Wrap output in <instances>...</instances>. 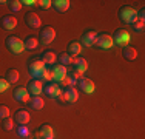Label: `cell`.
<instances>
[{"label":"cell","instance_id":"1","mask_svg":"<svg viewBox=\"0 0 145 139\" xmlns=\"http://www.w3.org/2000/svg\"><path fill=\"white\" fill-rule=\"evenodd\" d=\"M117 16H119V20L123 23V25H133L134 22L137 20L136 17V9L130 5H123L119 8L117 11Z\"/></svg>","mask_w":145,"mask_h":139},{"label":"cell","instance_id":"2","mask_svg":"<svg viewBox=\"0 0 145 139\" xmlns=\"http://www.w3.org/2000/svg\"><path fill=\"white\" fill-rule=\"evenodd\" d=\"M5 45H6V50L12 54H20L23 53L25 50V45H23V40L19 39L17 36H8L5 40Z\"/></svg>","mask_w":145,"mask_h":139},{"label":"cell","instance_id":"3","mask_svg":"<svg viewBox=\"0 0 145 139\" xmlns=\"http://www.w3.org/2000/svg\"><path fill=\"white\" fill-rule=\"evenodd\" d=\"M48 71H50V79L53 82H57V83H60L62 81H63V77L68 74V71H67V67H63V65H60V64H56V65H51L50 68H48Z\"/></svg>","mask_w":145,"mask_h":139},{"label":"cell","instance_id":"4","mask_svg":"<svg viewBox=\"0 0 145 139\" xmlns=\"http://www.w3.org/2000/svg\"><path fill=\"white\" fill-rule=\"evenodd\" d=\"M57 99L62 100V102H67V104H74L79 99V91L76 87H68V88L62 90Z\"/></svg>","mask_w":145,"mask_h":139},{"label":"cell","instance_id":"5","mask_svg":"<svg viewBox=\"0 0 145 139\" xmlns=\"http://www.w3.org/2000/svg\"><path fill=\"white\" fill-rule=\"evenodd\" d=\"M45 68H46V65H45L39 57H33V59L28 62V73L31 74V77H33V79H37V77H39L40 73H42Z\"/></svg>","mask_w":145,"mask_h":139},{"label":"cell","instance_id":"6","mask_svg":"<svg viewBox=\"0 0 145 139\" xmlns=\"http://www.w3.org/2000/svg\"><path fill=\"white\" fill-rule=\"evenodd\" d=\"M72 68H74V71H72L74 79H82L84 73L88 70L87 59H84V57H74V60H72Z\"/></svg>","mask_w":145,"mask_h":139},{"label":"cell","instance_id":"7","mask_svg":"<svg viewBox=\"0 0 145 139\" xmlns=\"http://www.w3.org/2000/svg\"><path fill=\"white\" fill-rule=\"evenodd\" d=\"M39 43H43V45H48V43H51L54 39H56V30H54L53 26H43V28H40V31H39Z\"/></svg>","mask_w":145,"mask_h":139},{"label":"cell","instance_id":"8","mask_svg":"<svg viewBox=\"0 0 145 139\" xmlns=\"http://www.w3.org/2000/svg\"><path fill=\"white\" fill-rule=\"evenodd\" d=\"M94 45L97 48H101V50H110V48H113L114 42H113V37L108 33H97Z\"/></svg>","mask_w":145,"mask_h":139},{"label":"cell","instance_id":"9","mask_svg":"<svg viewBox=\"0 0 145 139\" xmlns=\"http://www.w3.org/2000/svg\"><path fill=\"white\" fill-rule=\"evenodd\" d=\"M131 37H130V33L127 30H123V28H119V30L114 31V34H113V42H114L116 45H120V47H127V45L130 43Z\"/></svg>","mask_w":145,"mask_h":139},{"label":"cell","instance_id":"10","mask_svg":"<svg viewBox=\"0 0 145 139\" xmlns=\"http://www.w3.org/2000/svg\"><path fill=\"white\" fill-rule=\"evenodd\" d=\"M23 20H25V25L31 28V30H37V28H40L42 25V20H40V17L37 16L34 11H29L25 14V17H23Z\"/></svg>","mask_w":145,"mask_h":139},{"label":"cell","instance_id":"11","mask_svg":"<svg viewBox=\"0 0 145 139\" xmlns=\"http://www.w3.org/2000/svg\"><path fill=\"white\" fill-rule=\"evenodd\" d=\"M96 37H97V31L94 30H85L80 36V42L79 43L84 45V47H93L96 42Z\"/></svg>","mask_w":145,"mask_h":139},{"label":"cell","instance_id":"12","mask_svg":"<svg viewBox=\"0 0 145 139\" xmlns=\"http://www.w3.org/2000/svg\"><path fill=\"white\" fill-rule=\"evenodd\" d=\"M62 88L57 82H46L43 85V93L46 94L48 97H53V99H57L59 94H60Z\"/></svg>","mask_w":145,"mask_h":139},{"label":"cell","instance_id":"13","mask_svg":"<svg viewBox=\"0 0 145 139\" xmlns=\"http://www.w3.org/2000/svg\"><path fill=\"white\" fill-rule=\"evenodd\" d=\"M12 97L17 100L19 104H25L29 100V93L26 90V87H17V88L12 90Z\"/></svg>","mask_w":145,"mask_h":139},{"label":"cell","instance_id":"14","mask_svg":"<svg viewBox=\"0 0 145 139\" xmlns=\"http://www.w3.org/2000/svg\"><path fill=\"white\" fill-rule=\"evenodd\" d=\"M17 26V19L12 14H6V16H2L0 17V28L6 31H11Z\"/></svg>","mask_w":145,"mask_h":139},{"label":"cell","instance_id":"15","mask_svg":"<svg viewBox=\"0 0 145 139\" xmlns=\"http://www.w3.org/2000/svg\"><path fill=\"white\" fill-rule=\"evenodd\" d=\"M26 90H28L29 96H39L40 93L43 91V83L39 81V79H31V81L26 83Z\"/></svg>","mask_w":145,"mask_h":139},{"label":"cell","instance_id":"16","mask_svg":"<svg viewBox=\"0 0 145 139\" xmlns=\"http://www.w3.org/2000/svg\"><path fill=\"white\" fill-rule=\"evenodd\" d=\"M31 121V116H29V111L25 110V108H20L14 113V122L17 125H26Z\"/></svg>","mask_w":145,"mask_h":139},{"label":"cell","instance_id":"17","mask_svg":"<svg viewBox=\"0 0 145 139\" xmlns=\"http://www.w3.org/2000/svg\"><path fill=\"white\" fill-rule=\"evenodd\" d=\"M37 138L39 139H54V130L50 124H42L37 130Z\"/></svg>","mask_w":145,"mask_h":139},{"label":"cell","instance_id":"18","mask_svg":"<svg viewBox=\"0 0 145 139\" xmlns=\"http://www.w3.org/2000/svg\"><path fill=\"white\" fill-rule=\"evenodd\" d=\"M77 87H79V90H82V91L87 93V94H93V93H94V82H93L91 79H88V77L79 79Z\"/></svg>","mask_w":145,"mask_h":139},{"label":"cell","instance_id":"19","mask_svg":"<svg viewBox=\"0 0 145 139\" xmlns=\"http://www.w3.org/2000/svg\"><path fill=\"white\" fill-rule=\"evenodd\" d=\"M80 51H82V45L79 43V42L71 40L70 43H68V47H67V54H68V56H71L72 59H74V57H79Z\"/></svg>","mask_w":145,"mask_h":139},{"label":"cell","instance_id":"20","mask_svg":"<svg viewBox=\"0 0 145 139\" xmlns=\"http://www.w3.org/2000/svg\"><path fill=\"white\" fill-rule=\"evenodd\" d=\"M40 60L43 62L45 65H53L54 62L57 60V56H56V53H54L53 50H45L42 54H40Z\"/></svg>","mask_w":145,"mask_h":139},{"label":"cell","instance_id":"21","mask_svg":"<svg viewBox=\"0 0 145 139\" xmlns=\"http://www.w3.org/2000/svg\"><path fill=\"white\" fill-rule=\"evenodd\" d=\"M3 77L6 79V82H8L9 85H12V83H16L20 79V73H19V70H16V68H9V70H6Z\"/></svg>","mask_w":145,"mask_h":139},{"label":"cell","instance_id":"22","mask_svg":"<svg viewBox=\"0 0 145 139\" xmlns=\"http://www.w3.org/2000/svg\"><path fill=\"white\" fill-rule=\"evenodd\" d=\"M51 6L57 12H65L70 8V0H51Z\"/></svg>","mask_w":145,"mask_h":139},{"label":"cell","instance_id":"23","mask_svg":"<svg viewBox=\"0 0 145 139\" xmlns=\"http://www.w3.org/2000/svg\"><path fill=\"white\" fill-rule=\"evenodd\" d=\"M26 104H28V107L33 108V110H42L43 105H45V100L40 96H31Z\"/></svg>","mask_w":145,"mask_h":139},{"label":"cell","instance_id":"24","mask_svg":"<svg viewBox=\"0 0 145 139\" xmlns=\"http://www.w3.org/2000/svg\"><path fill=\"white\" fill-rule=\"evenodd\" d=\"M122 56H123V59H127V60H134V59L137 57V51H136V48L127 45V47L122 48Z\"/></svg>","mask_w":145,"mask_h":139},{"label":"cell","instance_id":"25","mask_svg":"<svg viewBox=\"0 0 145 139\" xmlns=\"http://www.w3.org/2000/svg\"><path fill=\"white\" fill-rule=\"evenodd\" d=\"M23 45H25V50H36L37 47H39V39H37L36 36H28L25 39V42H23Z\"/></svg>","mask_w":145,"mask_h":139},{"label":"cell","instance_id":"26","mask_svg":"<svg viewBox=\"0 0 145 139\" xmlns=\"http://www.w3.org/2000/svg\"><path fill=\"white\" fill-rule=\"evenodd\" d=\"M57 60H59V64H60V65L68 67V65H72V60H74V59H72L71 56H68L67 53H60V54H59V57H57Z\"/></svg>","mask_w":145,"mask_h":139},{"label":"cell","instance_id":"27","mask_svg":"<svg viewBox=\"0 0 145 139\" xmlns=\"http://www.w3.org/2000/svg\"><path fill=\"white\" fill-rule=\"evenodd\" d=\"M14 125H16V122H14L12 117H5V119H2V128L5 131H12L14 130Z\"/></svg>","mask_w":145,"mask_h":139},{"label":"cell","instance_id":"28","mask_svg":"<svg viewBox=\"0 0 145 139\" xmlns=\"http://www.w3.org/2000/svg\"><path fill=\"white\" fill-rule=\"evenodd\" d=\"M60 83H62V87H63V88H68V87H76V79H74V76H72V74H67Z\"/></svg>","mask_w":145,"mask_h":139},{"label":"cell","instance_id":"29","mask_svg":"<svg viewBox=\"0 0 145 139\" xmlns=\"http://www.w3.org/2000/svg\"><path fill=\"white\" fill-rule=\"evenodd\" d=\"M8 6H9V9H11L12 12H19L23 5H22L20 0H11V2H8Z\"/></svg>","mask_w":145,"mask_h":139},{"label":"cell","instance_id":"30","mask_svg":"<svg viewBox=\"0 0 145 139\" xmlns=\"http://www.w3.org/2000/svg\"><path fill=\"white\" fill-rule=\"evenodd\" d=\"M17 134H19L20 138H28V134H29V130H28V127L26 125H19L17 127Z\"/></svg>","mask_w":145,"mask_h":139},{"label":"cell","instance_id":"31","mask_svg":"<svg viewBox=\"0 0 145 139\" xmlns=\"http://www.w3.org/2000/svg\"><path fill=\"white\" fill-rule=\"evenodd\" d=\"M144 26H145V22H142V20H136V22L133 23V30L136 31V33L144 31Z\"/></svg>","mask_w":145,"mask_h":139},{"label":"cell","instance_id":"32","mask_svg":"<svg viewBox=\"0 0 145 139\" xmlns=\"http://www.w3.org/2000/svg\"><path fill=\"white\" fill-rule=\"evenodd\" d=\"M36 5L42 9H48L51 6V2L50 0H36Z\"/></svg>","mask_w":145,"mask_h":139},{"label":"cell","instance_id":"33","mask_svg":"<svg viewBox=\"0 0 145 139\" xmlns=\"http://www.w3.org/2000/svg\"><path fill=\"white\" fill-rule=\"evenodd\" d=\"M9 117V108L6 105H0V119Z\"/></svg>","mask_w":145,"mask_h":139},{"label":"cell","instance_id":"34","mask_svg":"<svg viewBox=\"0 0 145 139\" xmlns=\"http://www.w3.org/2000/svg\"><path fill=\"white\" fill-rule=\"evenodd\" d=\"M6 90H9V83L6 82L5 77H0V93H5Z\"/></svg>","mask_w":145,"mask_h":139},{"label":"cell","instance_id":"35","mask_svg":"<svg viewBox=\"0 0 145 139\" xmlns=\"http://www.w3.org/2000/svg\"><path fill=\"white\" fill-rule=\"evenodd\" d=\"M37 79H39L40 82H42V81H50V71H48V68H45L43 71L40 73V76Z\"/></svg>","mask_w":145,"mask_h":139},{"label":"cell","instance_id":"36","mask_svg":"<svg viewBox=\"0 0 145 139\" xmlns=\"http://www.w3.org/2000/svg\"><path fill=\"white\" fill-rule=\"evenodd\" d=\"M136 17H137V20H142V22H145V9L140 8L139 11L136 12Z\"/></svg>","mask_w":145,"mask_h":139},{"label":"cell","instance_id":"37","mask_svg":"<svg viewBox=\"0 0 145 139\" xmlns=\"http://www.w3.org/2000/svg\"><path fill=\"white\" fill-rule=\"evenodd\" d=\"M22 5H26V6H31V5H36V0H20Z\"/></svg>","mask_w":145,"mask_h":139},{"label":"cell","instance_id":"38","mask_svg":"<svg viewBox=\"0 0 145 139\" xmlns=\"http://www.w3.org/2000/svg\"><path fill=\"white\" fill-rule=\"evenodd\" d=\"M5 3H8V2H5V0H0V5H5Z\"/></svg>","mask_w":145,"mask_h":139},{"label":"cell","instance_id":"39","mask_svg":"<svg viewBox=\"0 0 145 139\" xmlns=\"http://www.w3.org/2000/svg\"><path fill=\"white\" fill-rule=\"evenodd\" d=\"M36 139H39V138H36Z\"/></svg>","mask_w":145,"mask_h":139}]
</instances>
